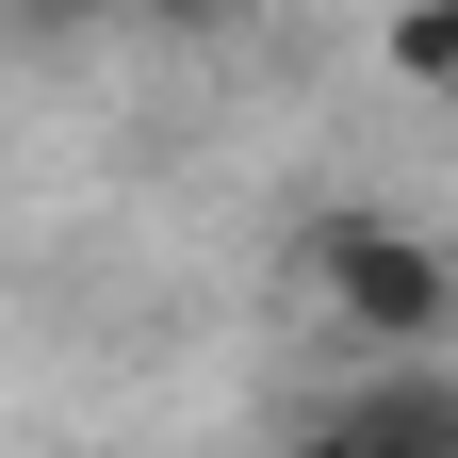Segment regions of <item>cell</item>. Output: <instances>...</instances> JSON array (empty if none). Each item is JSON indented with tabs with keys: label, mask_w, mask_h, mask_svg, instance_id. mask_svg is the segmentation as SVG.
I'll list each match as a JSON object with an SVG mask.
<instances>
[{
	"label": "cell",
	"mask_w": 458,
	"mask_h": 458,
	"mask_svg": "<svg viewBox=\"0 0 458 458\" xmlns=\"http://www.w3.org/2000/svg\"><path fill=\"white\" fill-rule=\"evenodd\" d=\"M295 458H360V442H344V426H327V410H311V426H295Z\"/></svg>",
	"instance_id": "4"
},
{
	"label": "cell",
	"mask_w": 458,
	"mask_h": 458,
	"mask_svg": "<svg viewBox=\"0 0 458 458\" xmlns=\"http://www.w3.org/2000/svg\"><path fill=\"white\" fill-rule=\"evenodd\" d=\"M377 66H393V82H458V17H393Z\"/></svg>",
	"instance_id": "3"
},
{
	"label": "cell",
	"mask_w": 458,
	"mask_h": 458,
	"mask_svg": "<svg viewBox=\"0 0 458 458\" xmlns=\"http://www.w3.org/2000/svg\"><path fill=\"white\" fill-rule=\"evenodd\" d=\"M295 262H311V311L360 344V377L377 360H442V327H458V246L442 229H410V213H311Z\"/></svg>",
	"instance_id": "1"
},
{
	"label": "cell",
	"mask_w": 458,
	"mask_h": 458,
	"mask_svg": "<svg viewBox=\"0 0 458 458\" xmlns=\"http://www.w3.org/2000/svg\"><path fill=\"white\" fill-rule=\"evenodd\" d=\"M327 426L360 458H458V360H377L327 393Z\"/></svg>",
	"instance_id": "2"
}]
</instances>
